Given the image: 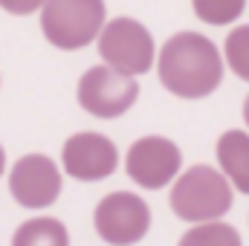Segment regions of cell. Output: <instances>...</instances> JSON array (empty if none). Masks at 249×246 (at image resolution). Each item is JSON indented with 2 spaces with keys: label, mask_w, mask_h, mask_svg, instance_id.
<instances>
[{
  "label": "cell",
  "mask_w": 249,
  "mask_h": 246,
  "mask_svg": "<svg viewBox=\"0 0 249 246\" xmlns=\"http://www.w3.org/2000/svg\"><path fill=\"white\" fill-rule=\"evenodd\" d=\"M160 81L180 99H203L223 81V58L206 35H171L160 50Z\"/></svg>",
  "instance_id": "6da1fadb"
},
{
  "label": "cell",
  "mask_w": 249,
  "mask_h": 246,
  "mask_svg": "<svg viewBox=\"0 0 249 246\" xmlns=\"http://www.w3.org/2000/svg\"><path fill=\"white\" fill-rule=\"evenodd\" d=\"M171 209L188 223L220 220L232 209L229 180L209 165H191L171 188Z\"/></svg>",
  "instance_id": "7a4b0ae2"
},
{
  "label": "cell",
  "mask_w": 249,
  "mask_h": 246,
  "mask_svg": "<svg viewBox=\"0 0 249 246\" xmlns=\"http://www.w3.org/2000/svg\"><path fill=\"white\" fill-rule=\"evenodd\" d=\"M41 29L58 50H81L105 29V0H44Z\"/></svg>",
  "instance_id": "3957f363"
},
{
  "label": "cell",
  "mask_w": 249,
  "mask_h": 246,
  "mask_svg": "<svg viewBox=\"0 0 249 246\" xmlns=\"http://www.w3.org/2000/svg\"><path fill=\"white\" fill-rule=\"evenodd\" d=\"M136 96L139 81L110 64L90 67L78 81V105L99 119H116L127 113L136 105Z\"/></svg>",
  "instance_id": "277c9868"
},
{
  "label": "cell",
  "mask_w": 249,
  "mask_h": 246,
  "mask_svg": "<svg viewBox=\"0 0 249 246\" xmlns=\"http://www.w3.org/2000/svg\"><path fill=\"white\" fill-rule=\"evenodd\" d=\"M99 55L127 75H142L154 67V38L133 18H113L99 32Z\"/></svg>",
  "instance_id": "5b68a950"
},
{
  "label": "cell",
  "mask_w": 249,
  "mask_h": 246,
  "mask_svg": "<svg viewBox=\"0 0 249 246\" xmlns=\"http://www.w3.org/2000/svg\"><path fill=\"white\" fill-rule=\"evenodd\" d=\"M96 232L110 246L139 244L151 226V209L142 197L130 191H113L96 206Z\"/></svg>",
  "instance_id": "8992f818"
},
{
  "label": "cell",
  "mask_w": 249,
  "mask_h": 246,
  "mask_svg": "<svg viewBox=\"0 0 249 246\" xmlns=\"http://www.w3.org/2000/svg\"><path fill=\"white\" fill-rule=\"evenodd\" d=\"M180 162H183V154L171 139H165V136H142V139H136L130 145L124 168H127V177L136 185L154 191V188L168 185L180 174Z\"/></svg>",
  "instance_id": "52a82bcc"
},
{
  "label": "cell",
  "mask_w": 249,
  "mask_h": 246,
  "mask_svg": "<svg viewBox=\"0 0 249 246\" xmlns=\"http://www.w3.org/2000/svg\"><path fill=\"white\" fill-rule=\"evenodd\" d=\"M9 191L23 209H44L53 206L61 194L58 165L44 154L20 157L9 174Z\"/></svg>",
  "instance_id": "ba28073f"
},
{
  "label": "cell",
  "mask_w": 249,
  "mask_h": 246,
  "mask_svg": "<svg viewBox=\"0 0 249 246\" xmlns=\"http://www.w3.org/2000/svg\"><path fill=\"white\" fill-rule=\"evenodd\" d=\"M61 159L70 177L81 183H96L116 171L119 154L116 145L102 133H75L64 142Z\"/></svg>",
  "instance_id": "9c48e42d"
},
{
  "label": "cell",
  "mask_w": 249,
  "mask_h": 246,
  "mask_svg": "<svg viewBox=\"0 0 249 246\" xmlns=\"http://www.w3.org/2000/svg\"><path fill=\"white\" fill-rule=\"evenodd\" d=\"M217 162L232 185L241 194H249V133L226 130L217 139Z\"/></svg>",
  "instance_id": "30bf717a"
},
{
  "label": "cell",
  "mask_w": 249,
  "mask_h": 246,
  "mask_svg": "<svg viewBox=\"0 0 249 246\" xmlns=\"http://www.w3.org/2000/svg\"><path fill=\"white\" fill-rule=\"evenodd\" d=\"M12 246H70V235L55 217H32L18 226Z\"/></svg>",
  "instance_id": "8fae6325"
},
{
  "label": "cell",
  "mask_w": 249,
  "mask_h": 246,
  "mask_svg": "<svg viewBox=\"0 0 249 246\" xmlns=\"http://www.w3.org/2000/svg\"><path fill=\"white\" fill-rule=\"evenodd\" d=\"M177 246H241V235L235 226L220 220H206L194 229H188Z\"/></svg>",
  "instance_id": "7c38bea8"
},
{
  "label": "cell",
  "mask_w": 249,
  "mask_h": 246,
  "mask_svg": "<svg viewBox=\"0 0 249 246\" xmlns=\"http://www.w3.org/2000/svg\"><path fill=\"white\" fill-rule=\"evenodd\" d=\"M191 6L200 20H206L212 26H223L244 15L247 0H191Z\"/></svg>",
  "instance_id": "4fadbf2b"
},
{
  "label": "cell",
  "mask_w": 249,
  "mask_h": 246,
  "mask_svg": "<svg viewBox=\"0 0 249 246\" xmlns=\"http://www.w3.org/2000/svg\"><path fill=\"white\" fill-rule=\"evenodd\" d=\"M226 61L241 81H249V23L226 35Z\"/></svg>",
  "instance_id": "5bb4252c"
},
{
  "label": "cell",
  "mask_w": 249,
  "mask_h": 246,
  "mask_svg": "<svg viewBox=\"0 0 249 246\" xmlns=\"http://www.w3.org/2000/svg\"><path fill=\"white\" fill-rule=\"evenodd\" d=\"M0 6L9 15H29V12H38L44 6V0H0Z\"/></svg>",
  "instance_id": "9a60e30c"
},
{
  "label": "cell",
  "mask_w": 249,
  "mask_h": 246,
  "mask_svg": "<svg viewBox=\"0 0 249 246\" xmlns=\"http://www.w3.org/2000/svg\"><path fill=\"white\" fill-rule=\"evenodd\" d=\"M3 168H6V151L0 148V174H3Z\"/></svg>",
  "instance_id": "2e32d148"
},
{
  "label": "cell",
  "mask_w": 249,
  "mask_h": 246,
  "mask_svg": "<svg viewBox=\"0 0 249 246\" xmlns=\"http://www.w3.org/2000/svg\"><path fill=\"white\" fill-rule=\"evenodd\" d=\"M244 119H247V124H249V96H247V102H244Z\"/></svg>",
  "instance_id": "e0dca14e"
}]
</instances>
